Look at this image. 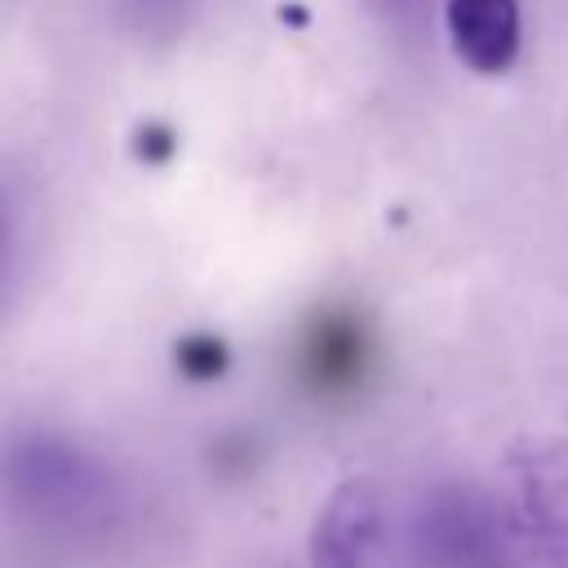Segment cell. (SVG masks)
<instances>
[{
  "label": "cell",
  "instance_id": "obj_4",
  "mask_svg": "<svg viewBox=\"0 0 568 568\" xmlns=\"http://www.w3.org/2000/svg\"><path fill=\"white\" fill-rule=\"evenodd\" d=\"M311 568H395L386 506L368 479L337 484L311 528Z\"/></svg>",
  "mask_w": 568,
  "mask_h": 568
},
{
  "label": "cell",
  "instance_id": "obj_3",
  "mask_svg": "<svg viewBox=\"0 0 568 568\" xmlns=\"http://www.w3.org/2000/svg\"><path fill=\"white\" fill-rule=\"evenodd\" d=\"M506 515L541 568H568V439H528L506 457Z\"/></svg>",
  "mask_w": 568,
  "mask_h": 568
},
{
  "label": "cell",
  "instance_id": "obj_1",
  "mask_svg": "<svg viewBox=\"0 0 568 568\" xmlns=\"http://www.w3.org/2000/svg\"><path fill=\"white\" fill-rule=\"evenodd\" d=\"M4 488L13 510L58 532H98L124 510V488L102 457L67 435L27 430L4 448Z\"/></svg>",
  "mask_w": 568,
  "mask_h": 568
},
{
  "label": "cell",
  "instance_id": "obj_7",
  "mask_svg": "<svg viewBox=\"0 0 568 568\" xmlns=\"http://www.w3.org/2000/svg\"><path fill=\"white\" fill-rule=\"evenodd\" d=\"M173 364L186 382H213L231 368V351L217 333H182L173 342Z\"/></svg>",
  "mask_w": 568,
  "mask_h": 568
},
{
  "label": "cell",
  "instance_id": "obj_2",
  "mask_svg": "<svg viewBox=\"0 0 568 568\" xmlns=\"http://www.w3.org/2000/svg\"><path fill=\"white\" fill-rule=\"evenodd\" d=\"M404 546L408 568H519L506 506L466 479H439L417 497Z\"/></svg>",
  "mask_w": 568,
  "mask_h": 568
},
{
  "label": "cell",
  "instance_id": "obj_5",
  "mask_svg": "<svg viewBox=\"0 0 568 568\" xmlns=\"http://www.w3.org/2000/svg\"><path fill=\"white\" fill-rule=\"evenodd\" d=\"M373 373V333L346 306L315 311L297 333V377L320 399L355 395Z\"/></svg>",
  "mask_w": 568,
  "mask_h": 568
},
{
  "label": "cell",
  "instance_id": "obj_9",
  "mask_svg": "<svg viewBox=\"0 0 568 568\" xmlns=\"http://www.w3.org/2000/svg\"><path fill=\"white\" fill-rule=\"evenodd\" d=\"M173 146H178V138H173V129L160 124V120H146V124L133 133V151H138L146 164H164V160L173 155Z\"/></svg>",
  "mask_w": 568,
  "mask_h": 568
},
{
  "label": "cell",
  "instance_id": "obj_8",
  "mask_svg": "<svg viewBox=\"0 0 568 568\" xmlns=\"http://www.w3.org/2000/svg\"><path fill=\"white\" fill-rule=\"evenodd\" d=\"M129 4V18L138 22V27H155V31H169V27H178L186 13H191V4L195 0H124Z\"/></svg>",
  "mask_w": 568,
  "mask_h": 568
},
{
  "label": "cell",
  "instance_id": "obj_6",
  "mask_svg": "<svg viewBox=\"0 0 568 568\" xmlns=\"http://www.w3.org/2000/svg\"><path fill=\"white\" fill-rule=\"evenodd\" d=\"M453 49L475 71H506L519 53V4L515 0H448L444 9Z\"/></svg>",
  "mask_w": 568,
  "mask_h": 568
}]
</instances>
